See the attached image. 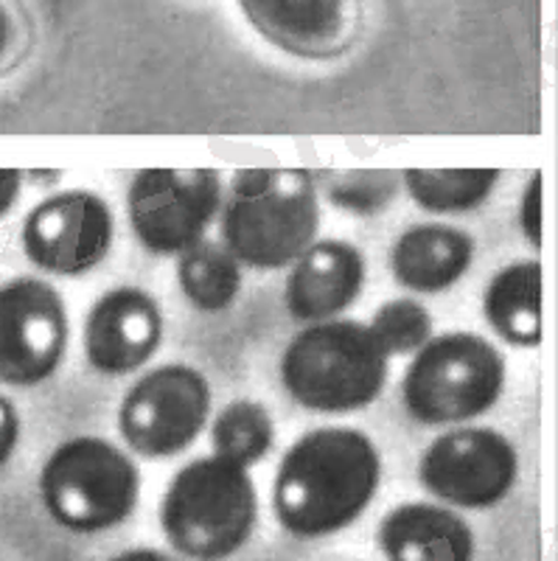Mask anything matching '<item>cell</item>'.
Wrapping results in <instances>:
<instances>
[{
	"label": "cell",
	"mask_w": 558,
	"mask_h": 561,
	"mask_svg": "<svg viewBox=\"0 0 558 561\" xmlns=\"http://www.w3.org/2000/svg\"><path fill=\"white\" fill-rule=\"evenodd\" d=\"M48 517L70 534H104L133 517L140 472L124 449L95 435L59 444L39 469Z\"/></svg>",
	"instance_id": "cell-5"
},
{
	"label": "cell",
	"mask_w": 558,
	"mask_h": 561,
	"mask_svg": "<svg viewBox=\"0 0 558 561\" xmlns=\"http://www.w3.org/2000/svg\"><path fill=\"white\" fill-rule=\"evenodd\" d=\"M110 561H178V559L160 553V550H155V548H133V550H124V553L113 556Z\"/></svg>",
	"instance_id": "cell-27"
},
{
	"label": "cell",
	"mask_w": 558,
	"mask_h": 561,
	"mask_svg": "<svg viewBox=\"0 0 558 561\" xmlns=\"http://www.w3.org/2000/svg\"><path fill=\"white\" fill-rule=\"evenodd\" d=\"M34 18L23 0H0V79L14 73L34 51Z\"/></svg>",
	"instance_id": "cell-23"
},
{
	"label": "cell",
	"mask_w": 558,
	"mask_h": 561,
	"mask_svg": "<svg viewBox=\"0 0 558 561\" xmlns=\"http://www.w3.org/2000/svg\"><path fill=\"white\" fill-rule=\"evenodd\" d=\"M20 413L14 408L12 399L0 393V469L12 460L14 449H18V440H20Z\"/></svg>",
	"instance_id": "cell-25"
},
{
	"label": "cell",
	"mask_w": 558,
	"mask_h": 561,
	"mask_svg": "<svg viewBox=\"0 0 558 561\" xmlns=\"http://www.w3.org/2000/svg\"><path fill=\"white\" fill-rule=\"evenodd\" d=\"M250 26L298 59H337L356 43L362 0H239Z\"/></svg>",
	"instance_id": "cell-12"
},
{
	"label": "cell",
	"mask_w": 558,
	"mask_h": 561,
	"mask_svg": "<svg viewBox=\"0 0 558 561\" xmlns=\"http://www.w3.org/2000/svg\"><path fill=\"white\" fill-rule=\"evenodd\" d=\"M259 523V494L248 469L225 458L191 460L160 503V528L180 556L225 561L239 553Z\"/></svg>",
	"instance_id": "cell-3"
},
{
	"label": "cell",
	"mask_w": 558,
	"mask_h": 561,
	"mask_svg": "<svg viewBox=\"0 0 558 561\" xmlns=\"http://www.w3.org/2000/svg\"><path fill=\"white\" fill-rule=\"evenodd\" d=\"M178 284L194 309L223 312L241 289V264L225 244L197 242L180 253Z\"/></svg>",
	"instance_id": "cell-19"
},
{
	"label": "cell",
	"mask_w": 558,
	"mask_h": 561,
	"mask_svg": "<svg viewBox=\"0 0 558 561\" xmlns=\"http://www.w3.org/2000/svg\"><path fill=\"white\" fill-rule=\"evenodd\" d=\"M482 314L508 345L536 348L542 343V264L502 267L482 293Z\"/></svg>",
	"instance_id": "cell-17"
},
{
	"label": "cell",
	"mask_w": 558,
	"mask_h": 561,
	"mask_svg": "<svg viewBox=\"0 0 558 561\" xmlns=\"http://www.w3.org/2000/svg\"><path fill=\"white\" fill-rule=\"evenodd\" d=\"M223 244L253 270H281L320 230L318 180L300 167L239 169L223 194Z\"/></svg>",
	"instance_id": "cell-2"
},
{
	"label": "cell",
	"mask_w": 558,
	"mask_h": 561,
	"mask_svg": "<svg viewBox=\"0 0 558 561\" xmlns=\"http://www.w3.org/2000/svg\"><path fill=\"white\" fill-rule=\"evenodd\" d=\"M500 178V169H407L401 172V188L419 208L457 217L480 208Z\"/></svg>",
	"instance_id": "cell-18"
},
{
	"label": "cell",
	"mask_w": 558,
	"mask_h": 561,
	"mask_svg": "<svg viewBox=\"0 0 558 561\" xmlns=\"http://www.w3.org/2000/svg\"><path fill=\"white\" fill-rule=\"evenodd\" d=\"M502 390V351L475 332H449L412 354L401 379V402L419 424L444 427L489 413Z\"/></svg>",
	"instance_id": "cell-6"
},
{
	"label": "cell",
	"mask_w": 558,
	"mask_h": 561,
	"mask_svg": "<svg viewBox=\"0 0 558 561\" xmlns=\"http://www.w3.org/2000/svg\"><path fill=\"white\" fill-rule=\"evenodd\" d=\"M477 244L464 228L426 222L412 225L390 248V273L401 287L435 295L455 287L469 273Z\"/></svg>",
	"instance_id": "cell-16"
},
{
	"label": "cell",
	"mask_w": 558,
	"mask_h": 561,
	"mask_svg": "<svg viewBox=\"0 0 558 561\" xmlns=\"http://www.w3.org/2000/svg\"><path fill=\"white\" fill-rule=\"evenodd\" d=\"M68 340V309L57 287L34 275L0 287V385L48 382L62 365Z\"/></svg>",
	"instance_id": "cell-9"
},
{
	"label": "cell",
	"mask_w": 558,
	"mask_h": 561,
	"mask_svg": "<svg viewBox=\"0 0 558 561\" xmlns=\"http://www.w3.org/2000/svg\"><path fill=\"white\" fill-rule=\"evenodd\" d=\"M208 415V379L191 365H160L127 390L118 433L140 458H174L200 438Z\"/></svg>",
	"instance_id": "cell-8"
},
{
	"label": "cell",
	"mask_w": 558,
	"mask_h": 561,
	"mask_svg": "<svg viewBox=\"0 0 558 561\" xmlns=\"http://www.w3.org/2000/svg\"><path fill=\"white\" fill-rule=\"evenodd\" d=\"M275 444V421L253 399H236L216 413L210 424V447L216 458L250 469L270 455Z\"/></svg>",
	"instance_id": "cell-20"
},
{
	"label": "cell",
	"mask_w": 558,
	"mask_h": 561,
	"mask_svg": "<svg viewBox=\"0 0 558 561\" xmlns=\"http://www.w3.org/2000/svg\"><path fill=\"white\" fill-rule=\"evenodd\" d=\"M23 178L26 180H32V183H59V178H62V174L59 172H39V169H32V172H23Z\"/></svg>",
	"instance_id": "cell-28"
},
{
	"label": "cell",
	"mask_w": 558,
	"mask_h": 561,
	"mask_svg": "<svg viewBox=\"0 0 558 561\" xmlns=\"http://www.w3.org/2000/svg\"><path fill=\"white\" fill-rule=\"evenodd\" d=\"M368 264L360 248L340 239L311 242L289 264L284 287L286 312L300 323H323L345 312L362 295Z\"/></svg>",
	"instance_id": "cell-14"
},
{
	"label": "cell",
	"mask_w": 558,
	"mask_h": 561,
	"mask_svg": "<svg viewBox=\"0 0 558 561\" xmlns=\"http://www.w3.org/2000/svg\"><path fill=\"white\" fill-rule=\"evenodd\" d=\"M401 192V172L394 169H354L326 180V197L351 217H376L390 208Z\"/></svg>",
	"instance_id": "cell-21"
},
{
	"label": "cell",
	"mask_w": 558,
	"mask_h": 561,
	"mask_svg": "<svg viewBox=\"0 0 558 561\" xmlns=\"http://www.w3.org/2000/svg\"><path fill=\"white\" fill-rule=\"evenodd\" d=\"M520 228L533 248H542V174H533L520 199Z\"/></svg>",
	"instance_id": "cell-24"
},
{
	"label": "cell",
	"mask_w": 558,
	"mask_h": 561,
	"mask_svg": "<svg viewBox=\"0 0 558 561\" xmlns=\"http://www.w3.org/2000/svg\"><path fill=\"white\" fill-rule=\"evenodd\" d=\"M379 480V449L362 430H309L278 463L275 517L286 534L300 539L340 534L365 514Z\"/></svg>",
	"instance_id": "cell-1"
},
{
	"label": "cell",
	"mask_w": 558,
	"mask_h": 561,
	"mask_svg": "<svg viewBox=\"0 0 558 561\" xmlns=\"http://www.w3.org/2000/svg\"><path fill=\"white\" fill-rule=\"evenodd\" d=\"M223 178L210 167L144 169L127 192L135 239L155 255L185 253L203 242L223 208Z\"/></svg>",
	"instance_id": "cell-7"
},
{
	"label": "cell",
	"mask_w": 558,
	"mask_h": 561,
	"mask_svg": "<svg viewBox=\"0 0 558 561\" xmlns=\"http://www.w3.org/2000/svg\"><path fill=\"white\" fill-rule=\"evenodd\" d=\"M113 210L88 188L59 192L29 210L20 248L48 275L77 278L104 262L113 250Z\"/></svg>",
	"instance_id": "cell-11"
},
{
	"label": "cell",
	"mask_w": 558,
	"mask_h": 561,
	"mask_svg": "<svg viewBox=\"0 0 558 561\" xmlns=\"http://www.w3.org/2000/svg\"><path fill=\"white\" fill-rule=\"evenodd\" d=\"M281 382L315 413H354L379 399L387 354L360 320H323L300 329L281 357Z\"/></svg>",
	"instance_id": "cell-4"
},
{
	"label": "cell",
	"mask_w": 558,
	"mask_h": 561,
	"mask_svg": "<svg viewBox=\"0 0 558 561\" xmlns=\"http://www.w3.org/2000/svg\"><path fill=\"white\" fill-rule=\"evenodd\" d=\"M520 478V455L502 433L460 427L439 435L424 449L419 480L432 497L457 508L486 511L511 494Z\"/></svg>",
	"instance_id": "cell-10"
},
{
	"label": "cell",
	"mask_w": 558,
	"mask_h": 561,
	"mask_svg": "<svg viewBox=\"0 0 558 561\" xmlns=\"http://www.w3.org/2000/svg\"><path fill=\"white\" fill-rule=\"evenodd\" d=\"M23 172L20 169H0V219L7 217L9 210L14 208L23 188Z\"/></svg>",
	"instance_id": "cell-26"
},
{
	"label": "cell",
	"mask_w": 558,
	"mask_h": 561,
	"mask_svg": "<svg viewBox=\"0 0 558 561\" xmlns=\"http://www.w3.org/2000/svg\"><path fill=\"white\" fill-rule=\"evenodd\" d=\"M376 539L387 561H475L477 550L469 523L432 503L396 505Z\"/></svg>",
	"instance_id": "cell-15"
},
{
	"label": "cell",
	"mask_w": 558,
	"mask_h": 561,
	"mask_svg": "<svg viewBox=\"0 0 558 561\" xmlns=\"http://www.w3.org/2000/svg\"><path fill=\"white\" fill-rule=\"evenodd\" d=\"M368 329L387 357H405L432 340V314L419 300L394 298L376 309Z\"/></svg>",
	"instance_id": "cell-22"
},
{
	"label": "cell",
	"mask_w": 558,
	"mask_h": 561,
	"mask_svg": "<svg viewBox=\"0 0 558 561\" xmlns=\"http://www.w3.org/2000/svg\"><path fill=\"white\" fill-rule=\"evenodd\" d=\"M163 340L158 300L138 287H115L84 320V357L104 377H127L155 357Z\"/></svg>",
	"instance_id": "cell-13"
}]
</instances>
